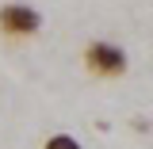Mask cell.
<instances>
[{
  "instance_id": "cell-3",
  "label": "cell",
  "mask_w": 153,
  "mask_h": 149,
  "mask_svg": "<svg viewBox=\"0 0 153 149\" xmlns=\"http://www.w3.org/2000/svg\"><path fill=\"white\" fill-rule=\"evenodd\" d=\"M42 149H84V145L76 142L73 134H50V138L42 142Z\"/></svg>"
},
{
  "instance_id": "cell-2",
  "label": "cell",
  "mask_w": 153,
  "mask_h": 149,
  "mask_svg": "<svg viewBox=\"0 0 153 149\" xmlns=\"http://www.w3.org/2000/svg\"><path fill=\"white\" fill-rule=\"evenodd\" d=\"M38 31H42V12L35 4H23V0L0 4V35L23 42V38H35Z\"/></svg>"
},
{
  "instance_id": "cell-1",
  "label": "cell",
  "mask_w": 153,
  "mask_h": 149,
  "mask_svg": "<svg viewBox=\"0 0 153 149\" xmlns=\"http://www.w3.org/2000/svg\"><path fill=\"white\" fill-rule=\"evenodd\" d=\"M80 57H84V69L92 76H100V80H119L130 69V54L119 42H107V38H92Z\"/></svg>"
}]
</instances>
